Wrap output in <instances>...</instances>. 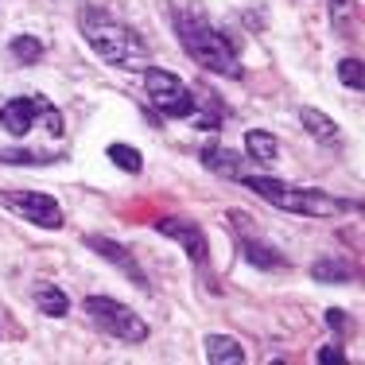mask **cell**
Wrapping results in <instances>:
<instances>
[{
  "instance_id": "1",
  "label": "cell",
  "mask_w": 365,
  "mask_h": 365,
  "mask_svg": "<svg viewBox=\"0 0 365 365\" xmlns=\"http://www.w3.org/2000/svg\"><path fill=\"white\" fill-rule=\"evenodd\" d=\"M82 31L90 39V47L113 66H144L148 63L144 39L133 28H125L113 16H106L101 8H86L82 12Z\"/></svg>"
},
{
  "instance_id": "2",
  "label": "cell",
  "mask_w": 365,
  "mask_h": 365,
  "mask_svg": "<svg viewBox=\"0 0 365 365\" xmlns=\"http://www.w3.org/2000/svg\"><path fill=\"white\" fill-rule=\"evenodd\" d=\"M179 36H182L187 55L195 58L198 66H206V71H214V74H230V78L241 74V63H237V55H233V47L225 43V36L218 28H210V24L202 20V16H182Z\"/></svg>"
},
{
  "instance_id": "3",
  "label": "cell",
  "mask_w": 365,
  "mask_h": 365,
  "mask_svg": "<svg viewBox=\"0 0 365 365\" xmlns=\"http://www.w3.org/2000/svg\"><path fill=\"white\" fill-rule=\"evenodd\" d=\"M86 311H90V319H98V327H106L120 342H133V346L148 342V323L136 311H128L125 303L109 299V295H86Z\"/></svg>"
},
{
  "instance_id": "4",
  "label": "cell",
  "mask_w": 365,
  "mask_h": 365,
  "mask_svg": "<svg viewBox=\"0 0 365 365\" xmlns=\"http://www.w3.org/2000/svg\"><path fill=\"white\" fill-rule=\"evenodd\" d=\"M144 90H148V98H152V106L163 109L168 117H195V106H198L195 93H190L171 71L148 66L144 71Z\"/></svg>"
},
{
  "instance_id": "5",
  "label": "cell",
  "mask_w": 365,
  "mask_h": 365,
  "mask_svg": "<svg viewBox=\"0 0 365 365\" xmlns=\"http://www.w3.org/2000/svg\"><path fill=\"white\" fill-rule=\"evenodd\" d=\"M0 202H4L8 210H16L20 218H28L31 225L63 230V206L51 195H39V190H12V195H0Z\"/></svg>"
},
{
  "instance_id": "6",
  "label": "cell",
  "mask_w": 365,
  "mask_h": 365,
  "mask_svg": "<svg viewBox=\"0 0 365 365\" xmlns=\"http://www.w3.org/2000/svg\"><path fill=\"white\" fill-rule=\"evenodd\" d=\"M86 245H90L101 260H109L113 268H120V272H125L128 280H136V288H144V292H148V276L140 272V264L133 260V253H128L125 245H117L113 237H101V233H86Z\"/></svg>"
},
{
  "instance_id": "7",
  "label": "cell",
  "mask_w": 365,
  "mask_h": 365,
  "mask_svg": "<svg viewBox=\"0 0 365 365\" xmlns=\"http://www.w3.org/2000/svg\"><path fill=\"white\" fill-rule=\"evenodd\" d=\"M155 230H160L163 237L179 241V245L187 249V257L195 260V264H206L210 249H206V233L198 230V225H190V222H182V218H160V222H155Z\"/></svg>"
},
{
  "instance_id": "8",
  "label": "cell",
  "mask_w": 365,
  "mask_h": 365,
  "mask_svg": "<svg viewBox=\"0 0 365 365\" xmlns=\"http://www.w3.org/2000/svg\"><path fill=\"white\" fill-rule=\"evenodd\" d=\"M36 117H39L36 98H16V101H8V106L0 109V128H4L8 136H28Z\"/></svg>"
},
{
  "instance_id": "9",
  "label": "cell",
  "mask_w": 365,
  "mask_h": 365,
  "mask_svg": "<svg viewBox=\"0 0 365 365\" xmlns=\"http://www.w3.org/2000/svg\"><path fill=\"white\" fill-rule=\"evenodd\" d=\"M202 350H206V361H210V365H241V361H245L241 342H237V338H225V334H206Z\"/></svg>"
},
{
  "instance_id": "10",
  "label": "cell",
  "mask_w": 365,
  "mask_h": 365,
  "mask_svg": "<svg viewBox=\"0 0 365 365\" xmlns=\"http://www.w3.org/2000/svg\"><path fill=\"white\" fill-rule=\"evenodd\" d=\"M202 163H206V171H214V175H225V179L241 175V160H237V152H230V148H218V144L202 148Z\"/></svg>"
},
{
  "instance_id": "11",
  "label": "cell",
  "mask_w": 365,
  "mask_h": 365,
  "mask_svg": "<svg viewBox=\"0 0 365 365\" xmlns=\"http://www.w3.org/2000/svg\"><path fill=\"white\" fill-rule=\"evenodd\" d=\"M245 187L257 190L260 198H264L268 206H276V210H284L288 206V182L272 179V175H245Z\"/></svg>"
},
{
  "instance_id": "12",
  "label": "cell",
  "mask_w": 365,
  "mask_h": 365,
  "mask_svg": "<svg viewBox=\"0 0 365 365\" xmlns=\"http://www.w3.org/2000/svg\"><path fill=\"white\" fill-rule=\"evenodd\" d=\"M311 276H315L319 284H346L354 276V264L346 257H319L315 264H311Z\"/></svg>"
},
{
  "instance_id": "13",
  "label": "cell",
  "mask_w": 365,
  "mask_h": 365,
  "mask_svg": "<svg viewBox=\"0 0 365 365\" xmlns=\"http://www.w3.org/2000/svg\"><path fill=\"white\" fill-rule=\"evenodd\" d=\"M36 303H39L43 315H51V319H63L66 311H71V299H66V292L55 288V284H36Z\"/></svg>"
},
{
  "instance_id": "14",
  "label": "cell",
  "mask_w": 365,
  "mask_h": 365,
  "mask_svg": "<svg viewBox=\"0 0 365 365\" xmlns=\"http://www.w3.org/2000/svg\"><path fill=\"white\" fill-rule=\"evenodd\" d=\"M245 152L253 155L257 163H272L276 155H280V144H276L272 133H264V128H253V133H245Z\"/></svg>"
},
{
  "instance_id": "15",
  "label": "cell",
  "mask_w": 365,
  "mask_h": 365,
  "mask_svg": "<svg viewBox=\"0 0 365 365\" xmlns=\"http://www.w3.org/2000/svg\"><path fill=\"white\" fill-rule=\"evenodd\" d=\"M299 120H303V128H307L311 136H319V140H334V136H338V125H334V120H330L327 113L311 109V106L299 109Z\"/></svg>"
},
{
  "instance_id": "16",
  "label": "cell",
  "mask_w": 365,
  "mask_h": 365,
  "mask_svg": "<svg viewBox=\"0 0 365 365\" xmlns=\"http://www.w3.org/2000/svg\"><path fill=\"white\" fill-rule=\"evenodd\" d=\"M109 160L117 163L120 171H128V175H140L144 171V155L128 144H109Z\"/></svg>"
},
{
  "instance_id": "17",
  "label": "cell",
  "mask_w": 365,
  "mask_h": 365,
  "mask_svg": "<svg viewBox=\"0 0 365 365\" xmlns=\"http://www.w3.org/2000/svg\"><path fill=\"white\" fill-rule=\"evenodd\" d=\"M245 253H249V264L257 268H284V257L268 245H257V241H245Z\"/></svg>"
},
{
  "instance_id": "18",
  "label": "cell",
  "mask_w": 365,
  "mask_h": 365,
  "mask_svg": "<svg viewBox=\"0 0 365 365\" xmlns=\"http://www.w3.org/2000/svg\"><path fill=\"white\" fill-rule=\"evenodd\" d=\"M12 55L20 58L24 66H28V63H39V55H43V39H36V36H16V39H12Z\"/></svg>"
},
{
  "instance_id": "19",
  "label": "cell",
  "mask_w": 365,
  "mask_h": 365,
  "mask_svg": "<svg viewBox=\"0 0 365 365\" xmlns=\"http://www.w3.org/2000/svg\"><path fill=\"white\" fill-rule=\"evenodd\" d=\"M338 78H342V86H350L354 93L365 90V74H361L358 58H342V63H338Z\"/></svg>"
},
{
  "instance_id": "20",
  "label": "cell",
  "mask_w": 365,
  "mask_h": 365,
  "mask_svg": "<svg viewBox=\"0 0 365 365\" xmlns=\"http://www.w3.org/2000/svg\"><path fill=\"white\" fill-rule=\"evenodd\" d=\"M354 8H358V0H330V20H334V28H346L354 20Z\"/></svg>"
},
{
  "instance_id": "21",
  "label": "cell",
  "mask_w": 365,
  "mask_h": 365,
  "mask_svg": "<svg viewBox=\"0 0 365 365\" xmlns=\"http://www.w3.org/2000/svg\"><path fill=\"white\" fill-rule=\"evenodd\" d=\"M36 109L43 113V117H47L51 136H63V117H58V109H51V106H47V98H39V101H36Z\"/></svg>"
},
{
  "instance_id": "22",
  "label": "cell",
  "mask_w": 365,
  "mask_h": 365,
  "mask_svg": "<svg viewBox=\"0 0 365 365\" xmlns=\"http://www.w3.org/2000/svg\"><path fill=\"white\" fill-rule=\"evenodd\" d=\"M0 160L8 163H39L36 152H20V148H0Z\"/></svg>"
},
{
  "instance_id": "23",
  "label": "cell",
  "mask_w": 365,
  "mask_h": 365,
  "mask_svg": "<svg viewBox=\"0 0 365 365\" xmlns=\"http://www.w3.org/2000/svg\"><path fill=\"white\" fill-rule=\"evenodd\" d=\"M327 327L334 330V334H346V330H350V319H346V311L330 307V311H327Z\"/></svg>"
},
{
  "instance_id": "24",
  "label": "cell",
  "mask_w": 365,
  "mask_h": 365,
  "mask_svg": "<svg viewBox=\"0 0 365 365\" xmlns=\"http://www.w3.org/2000/svg\"><path fill=\"white\" fill-rule=\"evenodd\" d=\"M319 361H323V365H342L346 354L338 350V346H323V350H319Z\"/></svg>"
}]
</instances>
